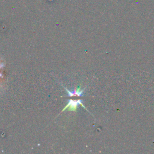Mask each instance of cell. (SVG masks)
Instances as JSON below:
<instances>
[{
	"instance_id": "cell-2",
	"label": "cell",
	"mask_w": 154,
	"mask_h": 154,
	"mask_svg": "<svg viewBox=\"0 0 154 154\" xmlns=\"http://www.w3.org/2000/svg\"><path fill=\"white\" fill-rule=\"evenodd\" d=\"M67 92V96L72 97L73 96H82L84 95V92L85 89H81V86L78 87L76 89H72V90H69L65 87H63Z\"/></svg>"
},
{
	"instance_id": "cell-1",
	"label": "cell",
	"mask_w": 154,
	"mask_h": 154,
	"mask_svg": "<svg viewBox=\"0 0 154 154\" xmlns=\"http://www.w3.org/2000/svg\"><path fill=\"white\" fill-rule=\"evenodd\" d=\"M68 100V103L63 109V110L61 111L62 112H63L66 109H68L69 111H76L78 106L79 105H81L83 108H84L87 111V108L82 104V99H78V100L69 99V100Z\"/></svg>"
}]
</instances>
